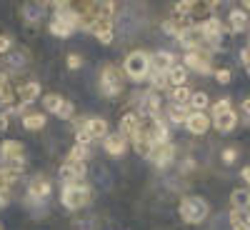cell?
Listing matches in <instances>:
<instances>
[{
	"label": "cell",
	"mask_w": 250,
	"mask_h": 230,
	"mask_svg": "<svg viewBox=\"0 0 250 230\" xmlns=\"http://www.w3.org/2000/svg\"><path fill=\"white\" fill-rule=\"evenodd\" d=\"M245 220H248V225H250V210H248V215H245Z\"/></svg>",
	"instance_id": "7dc6e473"
},
{
	"label": "cell",
	"mask_w": 250,
	"mask_h": 230,
	"mask_svg": "<svg viewBox=\"0 0 250 230\" xmlns=\"http://www.w3.org/2000/svg\"><path fill=\"white\" fill-rule=\"evenodd\" d=\"M150 160L158 165V168H168V165L175 160V148L170 143H165V145H158V148H153V155Z\"/></svg>",
	"instance_id": "8fae6325"
},
{
	"label": "cell",
	"mask_w": 250,
	"mask_h": 230,
	"mask_svg": "<svg viewBox=\"0 0 250 230\" xmlns=\"http://www.w3.org/2000/svg\"><path fill=\"white\" fill-rule=\"evenodd\" d=\"M208 213H210V208H208V203L203 198H185L180 203V218L190 225L203 223L208 218Z\"/></svg>",
	"instance_id": "3957f363"
},
{
	"label": "cell",
	"mask_w": 250,
	"mask_h": 230,
	"mask_svg": "<svg viewBox=\"0 0 250 230\" xmlns=\"http://www.w3.org/2000/svg\"><path fill=\"white\" fill-rule=\"evenodd\" d=\"M225 110H230V100H228V98L218 100L215 105H213V115H218V113H225Z\"/></svg>",
	"instance_id": "8d00e7d4"
},
{
	"label": "cell",
	"mask_w": 250,
	"mask_h": 230,
	"mask_svg": "<svg viewBox=\"0 0 250 230\" xmlns=\"http://www.w3.org/2000/svg\"><path fill=\"white\" fill-rule=\"evenodd\" d=\"M243 180H245V183H250V165H248V168L243 170Z\"/></svg>",
	"instance_id": "bcb514c9"
},
{
	"label": "cell",
	"mask_w": 250,
	"mask_h": 230,
	"mask_svg": "<svg viewBox=\"0 0 250 230\" xmlns=\"http://www.w3.org/2000/svg\"><path fill=\"white\" fill-rule=\"evenodd\" d=\"M43 8H45V5H40V3H25V5H23V15H25L28 23H38Z\"/></svg>",
	"instance_id": "484cf974"
},
{
	"label": "cell",
	"mask_w": 250,
	"mask_h": 230,
	"mask_svg": "<svg viewBox=\"0 0 250 230\" xmlns=\"http://www.w3.org/2000/svg\"><path fill=\"white\" fill-rule=\"evenodd\" d=\"M245 10H250V3H245Z\"/></svg>",
	"instance_id": "c3c4849f"
},
{
	"label": "cell",
	"mask_w": 250,
	"mask_h": 230,
	"mask_svg": "<svg viewBox=\"0 0 250 230\" xmlns=\"http://www.w3.org/2000/svg\"><path fill=\"white\" fill-rule=\"evenodd\" d=\"M38 95H40V85H38V83H23V85L15 90V98L23 100V105H25V103H33Z\"/></svg>",
	"instance_id": "ffe728a7"
},
{
	"label": "cell",
	"mask_w": 250,
	"mask_h": 230,
	"mask_svg": "<svg viewBox=\"0 0 250 230\" xmlns=\"http://www.w3.org/2000/svg\"><path fill=\"white\" fill-rule=\"evenodd\" d=\"M73 113H75V105H73V103H62V108L58 110V118H65V120H70L73 118Z\"/></svg>",
	"instance_id": "d590c367"
},
{
	"label": "cell",
	"mask_w": 250,
	"mask_h": 230,
	"mask_svg": "<svg viewBox=\"0 0 250 230\" xmlns=\"http://www.w3.org/2000/svg\"><path fill=\"white\" fill-rule=\"evenodd\" d=\"M130 140H133V148H135L138 155H143V158H150V155H153V148H155V145L148 140V135L143 133V128H138V130L130 135Z\"/></svg>",
	"instance_id": "5bb4252c"
},
{
	"label": "cell",
	"mask_w": 250,
	"mask_h": 230,
	"mask_svg": "<svg viewBox=\"0 0 250 230\" xmlns=\"http://www.w3.org/2000/svg\"><path fill=\"white\" fill-rule=\"evenodd\" d=\"M213 125L220 130V133H230L235 128V123H238V113L230 108V110H225V113H218V115H210Z\"/></svg>",
	"instance_id": "4fadbf2b"
},
{
	"label": "cell",
	"mask_w": 250,
	"mask_h": 230,
	"mask_svg": "<svg viewBox=\"0 0 250 230\" xmlns=\"http://www.w3.org/2000/svg\"><path fill=\"white\" fill-rule=\"evenodd\" d=\"M58 178H60V183H65V185H75V183H80L83 178H85V163L68 160L65 165H60Z\"/></svg>",
	"instance_id": "8992f818"
},
{
	"label": "cell",
	"mask_w": 250,
	"mask_h": 230,
	"mask_svg": "<svg viewBox=\"0 0 250 230\" xmlns=\"http://www.w3.org/2000/svg\"><path fill=\"white\" fill-rule=\"evenodd\" d=\"M0 230H3V228H0Z\"/></svg>",
	"instance_id": "f907efd6"
},
{
	"label": "cell",
	"mask_w": 250,
	"mask_h": 230,
	"mask_svg": "<svg viewBox=\"0 0 250 230\" xmlns=\"http://www.w3.org/2000/svg\"><path fill=\"white\" fill-rule=\"evenodd\" d=\"M185 68H193L198 73H210L213 70L210 53H208V50H190L185 55Z\"/></svg>",
	"instance_id": "52a82bcc"
},
{
	"label": "cell",
	"mask_w": 250,
	"mask_h": 230,
	"mask_svg": "<svg viewBox=\"0 0 250 230\" xmlns=\"http://www.w3.org/2000/svg\"><path fill=\"white\" fill-rule=\"evenodd\" d=\"M88 158H90V145H78V143L68 155V160H78V163H85Z\"/></svg>",
	"instance_id": "f546056e"
},
{
	"label": "cell",
	"mask_w": 250,
	"mask_h": 230,
	"mask_svg": "<svg viewBox=\"0 0 250 230\" xmlns=\"http://www.w3.org/2000/svg\"><path fill=\"white\" fill-rule=\"evenodd\" d=\"M150 80H153V88L155 90H165V88L170 85V83H168V73H155L153 70V78Z\"/></svg>",
	"instance_id": "e575fe53"
},
{
	"label": "cell",
	"mask_w": 250,
	"mask_h": 230,
	"mask_svg": "<svg viewBox=\"0 0 250 230\" xmlns=\"http://www.w3.org/2000/svg\"><path fill=\"white\" fill-rule=\"evenodd\" d=\"M243 113H245V118L250 120V98H245V100H243Z\"/></svg>",
	"instance_id": "ee69618b"
},
{
	"label": "cell",
	"mask_w": 250,
	"mask_h": 230,
	"mask_svg": "<svg viewBox=\"0 0 250 230\" xmlns=\"http://www.w3.org/2000/svg\"><path fill=\"white\" fill-rule=\"evenodd\" d=\"M23 125L28 130H40L45 125V115L43 113H28L25 118H23Z\"/></svg>",
	"instance_id": "d4e9b609"
},
{
	"label": "cell",
	"mask_w": 250,
	"mask_h": 230,
	"mask_svg": "<svg viewBox=\"0 0 250 230\" xmlns=\"http://www.w3.org/2000/svg\"><path fill=\"white\" fill-rule=\"evenodd\" d=\"M248 28V15L245 10H233L230 13V30L233 33H243Z\"/></svg>",
	"instance_id": "603a6c76"
},
{
	"label": "cell",
	"mask_w": 250,
	"mask_h": 230,
	"mask_svg": "<svg viewBox=\"0 0 250 230\" xmlns=\"http://www.w3.org/2000/svg\"><path fill=\"white\" fill-rule=\"evenodd\" d=\"M168 115H170V120H173V123H178V125H180V123H185V120H188V115H190V113H188V108H185V105H170V108H168Z\"/></svg>",
	"instance_id": "1f68e13d"
},
{
	"label": "cell",
	"mask_w": 250,
	"mask_h": 230,
	"mask_svg": "<svg viewBox=\"0 0 250 230\" xmlns=\"http://www.w3.org/2000/svg\"><path fill=\"white\" fill-rule=\"evenodd\" d=\"M70 230H100V220L98 218H75L70 223Z\"/></svg>",
	"instance_id": "cb8c5ba5"
},
{
	"label": "cell",
	"mask_w": 250,
	"mask_h": 230,
	"mask_svg": "<svg viewBox=\"0 0 250 230\" xmlns=\"http://www.w3.org/2000/svg\"><path fill=\"white\" fill-rule=\"evenodd\" d=\"M103 145H105V150L110 155H123L125 148H128V138H123L120 133H108L103 138Z\"/></svg>",
	"instance_id": "9a60e30c"
},
{
	"label": "cell",
	"mask_w": 250,
	"mask_h": 230,
	"mask_svg": "<svg viewBox=\"0 0 250 230\" xmlns=\"http://www.w3.org/2000/svg\"><path fill=\"white\" fill-rule=\"evenodd\" d=\"M138 128H140V115L128 113V115H123V118H120V128H118V133H120L123 138H130Z\"/></svg>",
	"instance_id": "d6986e66"
},
{
	"label": "cell",
	"mask_w": 250,
	"mask_h": 230,
	"mask_svg": "<svg viewBox=\"0 0 250 230\" xmlns=\"http://www.w3.org/2000/svg\"><path fill=\"white\" fill-rule=\"evenodd\" d=\"M150 65H153L155 73H168V70L175 65V55L168 53V50H160V53H155V55L150 58Z\"/></svg>",
	"instance_id": "ac0fdd59"
},
{
	"label": "cell",
	"mask_w": 250,
	"mask_h": 230,
	"mask_svg": "<svg viewBox=\"0 0 250 230\" xmlns=\"http://www.w3.org/2000/svg\"><path fill=\"white\" fill-rule=\"evenodd\" d=\"M10 203V190H0V208H5Z\"/></svg>",
	"instance_id": "b9f144b4"
},
{
	"label": "cell",
	"mask_w": 250,
	"mask_h": 230,
	"mask_svg": "<svg viewBox=\"0 0 250 230\" xmlns=\"http://www.w3.org/2000/svg\"><path fill=\"white\" fill-rule=\"evenodd\" d=\"M170 98H173V105H185V103L190 100V90H188L185 85L173 88V90H170Z\"/></svg>",
	"instance_id": "4dcf8cb0"
},
{
	"label": "cell",
	"mask_w": 250,
	"mask_h": 230,
	"mask_svg": "<svg viewBox=\"0 0 250 230\" xmlns=\"http://www.w3.org/2000/svg\"><path fill=\"white\" fill-rule=\"evenodd\" d=\"M62 205L70 208V210H80V208H85L90 205L93 200V190L88 185H83V183H75V185H65L62 188Z\"/></svg>",
	"instance_id": "6da1fadb"
},
{
	"label": "cell",
	"mask_w": 250,
	"mask_h": 230,
	"mask_svg": "<svg viewBox=\"0 0 250 230\" xmlns=\"http://www.w3.org/2000/svg\"><path fill=\"white\" fill-rule=\"evenodd\" d=\"M188 105L193 108V113H203V110L208 108V95H205V93H190Z\"/></svg>",
	"instance_id": "83f0119b"
},
{
	"label": "cell",
	"mask_w": 250,
	"mask_h": 230,
	"mask_svg": "<svg viewBox=\"0 0 250 230\" xmlns=\"http://www.w3.org/2000/svg\"><path fill=\"white\" fill-rule=\"evenodd\" d=\"M5 128H8V115L0 113V130H5Z\"/></svg>",
	"instance_id": "f6af8a7d"
},
{
	"label": "cell",
	"mask_w": 250,
	"mask_h": 230,
	"mask_svg": "<svg viewBox=\"0 0 250 230\" xmlns=\"http://www.w3.org/2000/svg\"><path fill=\"white\" fill-rule=\"evenodd\" d=\"M185 80H188V68L185 65H173L168 70V83H170V85L180 88V85H185Z\"/></svg>",
	"instance_id": "44dd1931"
},
{
	"label": "cell",
	"mask_w": 250,
	"mask_h": 230,
	"mask_svg": "<svg viewBox=\"0 0 250 230\" xmlns=\"http://www.w3.org/2000/svg\"><path fill=\"white\" fill-rule=\"evenodd\" d=\"M185 125H188V130H190L193 135H203L208 128H210V118H208L205 113H190L188 120H185Z\"/></svg>",
	"instance_id": "2e32d148"
},
{
	"label": "cell",
	"mask_w": 250,
	"mask_h": 230,
	"mask_svg": "<svg viewBox=\"0 0 250 230\" xmlns=\"http://www.w3.org/2000/svg\"><path fill=\"white\" fill-rule=\"evenodd\" d=\"M80 65H83V58H80L78 53H70V55H68V68H70V70H78Z\"/></svg>",
	"instance_id": "74e56055"
},
{
	"label": "cell",
	"mask_w": 250,
	"mask_h": 230,
	"mask_svg": "<svg viewBox=\"0 0 250 230\" xmlns=\"http://www.w3.org/2000/svg\"><path fill=\"white\" fill-rule=\"evenodd\" d=\"M240 60L245 63V65H250V45H248V48H243V53H240Z\"/></svg>",
	"instance_id": "7bdbcfd3"
},
{
	"label": "cell",
	"mask_w": 250,
	"mask_h": 230,
	"mask_svg": "<svg viewBox=\"0 0 250 230\" xmlns=\"http://www.w3.org/2000/svg\"><path fill=\"white\" fill-rule=\"evenodd\" d=\"M50 33H53L55 38H68L73 30H70L68 25H62L60 20H55V18H53V23H50Z\"/></svg>",
	"instance_id": "836d02e7"
},
{
	"label": "cell",
	"mask_w": 250,
	"mask_h": 230,
	"mask_svg": "<svg viewBox=\"0 0 250 230\" xmlns=\"http://www.w3.org/2000/svg\"><path fill=\"white\" fill-rule=\"evenodd\" d=\"M10 45H13V40H10L8 35H0V53H8Z\"/></svg>",
	"instance_id": "60d3db41"
},
{
	"label": "cell",
	"mask_w": 250,
	"mask_h": 230,
	"mask_svg": "<svg viewBox=\"0 0 250 230\" xmlns=\"http://www.w3.org/2000/svg\"><path fill=\"white\" fill-rule=\"evenodd\" d=\"M48 195H50V183H48V178H43V175L33 178L30 185H28V198H33V200H45Z\"/></svg>",
	"instance_id": "7c38bea8"
},
{
	"label": "cell",
	"mask_w": 250,
	"mask_h": 230,
	"mask_svg": "<svg viewBox=\"0 0 250 230\" xmlns=\"http://www.w3.org/2000/svg\"><path fill=\"white\" fill-rule=\"evenodd\" d=\"M223 23L218 18H205L203 23H200V33H203V38H205V43H215V40H220L223 38Z\"/></svg>",
	"instance_id": "30bf717a"
},
{
	"label": "cell",
	"mask_w": 250,
	"mask_h": 230,
	"mask_svg": "<svg viewBox=\"0 0 250 230\" xmlns=\"http://www.w3.org/2000/svg\"><path fill=\"white\" fill-rule=\"evenodd\" d=\"M215 80L220 83V85H228V83H230V70H215Z\"/></svg>",
	"instance_id": "f35d334b"
},
{
	"label": "cell",
	"mask_w": 250,
	"mask_h": 230,
	"mask_svg": "<svg viewBox=\"0 0 250 230\" xmlns=\"http://www.w3.org/2000/svg\"><path fill=\"white\" fill-rule=\"evenodd\" d=\"M90 30H93V35L100 40L103 45H110L113 43V20L110 18H98L95 23L90 25Z\"/></svg>",
	"instance_id": "9c48e42d"
},
{
	"label": "cell",
	"mask_w": 250,
	"mask_h": 230,
	"mask_svg": "<svg viewBox=\"0 0 250 230\" xmlns=\"http://www.w3.org/2000/svg\"><path fill=\"white\" fill-rule=\"evenodd\" d=\"M18 180V173L13 168H0V190H10V185Z\"/></svg>",
	"instance_id": "f1b7e54d"
},
{
	"label": "cell",
	"mask_w": 250,
	"mask_h": 230,
	"mask_svg": "<svg viewBox=\"0 0 250 230\" xmlns=\"http://www.w3.org/2000/svg\"><path fill=\"white\" fill-rule=\"evenodd\" d=\"M230 203H233V210H245V208H250V193L248 190H233L230 195Z\"/></svg>",
	"instance_id": "7402d4cb"
},
{
	"label": "cell",
	"mask_w": 250,
	"mask_h": 230,
	"mask_svg": "<svg viewBox=\"0 0 250 230\" xmlns=\"http://www.w3.org/2000/svg\"><path fill=\"white\" fill-rule=\"evenodd\" d=\"M0 155L5 158V163L13 165V170H23V155H25V148L20 145L18 140H5L0 145Z\"/></svg>",
	"instance_id": "5b68a950"
},
{
	"label": "cell",
	"mask_w": 250,
	"mask_h": 230,
	"mask_svg": "<svg viewBox=\"0 0 250 230\" xmlns=\"http://www.w3.org/2000/svg\"><path fill=\"white\" fill-rule=\"evenodd\" d=\"M100 93L105 98H118L123 93V73L118 65H105L100 70Z\"/></svg>",
	"instance_id": "7a4b0ae2"
},
{
	"label": "cell",
	"mask_w": 250,
	"mask_h": 230,
	"mask_svg": "<svg viewBox=\"0 0 250 230\" xmlns=\"http://www.w3.org/2000/svg\"><path fill=\"white\" fill-rule=\"evenodd\" d=\"M230 225H233V230H250V225L245 220V213H240V210L230 213Z\"/></svg>",
	"instance_id": "d6a6232c"
},
{
	"label": "cell",
	"mask_w": 250,
	"mask_h": 230,
	"mask_svg": "<svg viewBox=\"0 0 250 230\" xmlns=\"http://www.w3.org/2000/svg\"><path fill=\"white\" fill-rule=\"evenodd\" d=\"M178 40H180L183 48H188V53H190V50H203V45H205V38H203V33H200V25L185 28V30L178 35Z\"/></svg>",
	"instance_id": "ba28073f"
},
{
	"label": "cell",
	"mask_w": 250,
	"mask_h": 230,
	"mask_svg": "<svg viewBox=\"0 0 250 230\" xmlns=\"http://www.w3.org/2000/svg\"><path fill=\"white\" fill-rule=\"evenodd\" d=\"M62 103H65V98H60V95H55V93H48V95L43 98L45 110H48V113H55V115H58V110L62 108Z\"/></svg>",
	"instance_id": "4316f807"
},
{
	"label": "cell",
	"mask_w": 250,
	"mask_h": 230,
	"mask_svg": "<svg viewBox=\"0 0 250 230\" xmlns=\"http://www.w3.org/2000/svg\"><path fill=\"white\" fill-rule=\"evenodd\" d=\"M123 70H125V75H128L130 80H143L145 75L150 73V55L143 53V50L130 53L128 58H125Z\"/></svg>",
	"instance_id": "277c9868"
},
{
	"label": "cell",
	"mask_w": 250,
	"mask_h": 230,
	"mask_svg": "<svg viewBox=\"0 0 250 230\" xmlns=\"http://www.w3.org/2000/svg\"><path fill=\"white\" fill-rule=\"evenodd\" d=\"M235 158H238V150L235 148H228V150H223V163H235Z\"/></svg>",
	"instance_id": "ab89813d"
},
{
	"label": "cell",
	"mask_w": 250,
	"mask_h": 230,
	"mask_svg": "<svg viewBox=\"0 0 250 230\" xmlns=\"http://www.w3.org/2000/svg\"><path fill=\"white\" fill-rule=\"evenodd\" d=\"M245 68H248V75H250V65H245Z\"/></svg>",
	"instance_id": "681fc988"
},
{
	"label": "cell",
	"mask_w": 250,
	"mask_h": 230,
	"mask_svg": "<svg viewBox=\"0 0 250 230\" xmlns=\"http://www.w3.org/2000/svg\"><path fill=\"white\" fill-rule=\"evenodd\" d=\"M83 130H85L93 140H98V138H105L108 135V123L103 120V118H88L85 123H83Z\"/></svg>",
	"instance_id": "e0dca14e"
}]
</instances>
